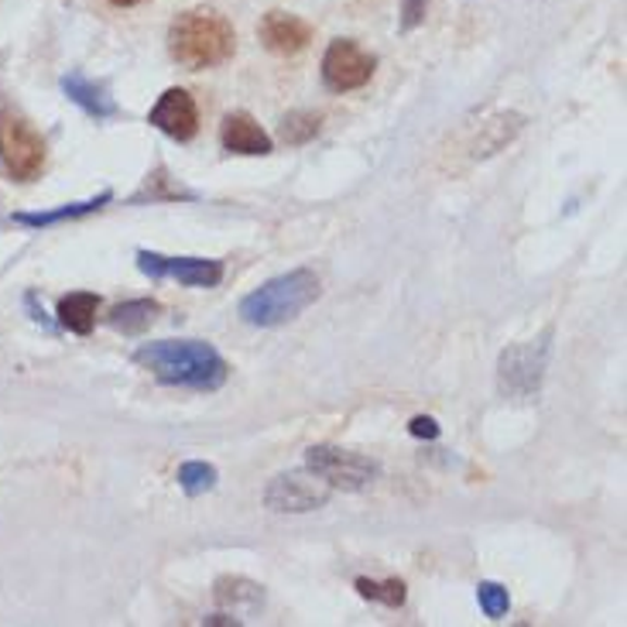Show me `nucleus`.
Segmentation results:
<instances>
[{"label":"nucleus","instance_id":"19","mask_svg":"<svg viewBox=\"0 0 627 627\" xmlns=\"http://www.w3.org/2000/svg\"><path fill=\"white\" fill-rule=\"evenodd\" d=\"M354 587L363 600H374V603H384V607H405V600H408V587L401 579H367V576H357L354 579Z\"/></svg>","mask_w":627,"mask_h":627},{"label":"nucleus","instance_id":"25","mask_svg":"<svg viewBox=\"0 0 627 627\" xmlns=\"http://www.w3.org/2000/svg\"><path fill=\"white\" fill-rule=\"evenodd\" d=\"M408 432H412L415 439H439V422L432 415H415L412 422H408Z\"/></svg>","mask_w":627,"mask_h":627},{"label":"nucleus","instance_id":"11","mask_svg":"<svg viewBox=\"0 0 627 627\" xmlns=\"http://www.w3.org/2000/svg\"><path fill=\"white\" fill-rule=\"evenodd\" d=\"M257 38H261V46L274 55H298L302 49H309L312 25L289 11H268L261 17V25H257Z\"/></svg>","mask_w":627,"mask_h":627},{"label":"nucleus","instance_id":"23","mask_svg":"<svg viewBox=\"0 0 627 627\" xmlns=\"http://www.w3.org/2000/svg\"><path fill=\"white\" fill-rule=\"evenodd\" d=\"M141 200H196L192 192H185V189H179V185H171V179H168V171L165 168H158L155 176H148V182H144V189L135 196V203H141Z\"/></svg>","mask_w":627,"mask_h":627},{"label":"nucleus","instance_id":"18","mask_svg":"<svg viewBox=\"0 0 627 627\" xmlns=\"http://www.w3.org/2000/svg\"><path fill=\"white\" fill-rule=\"evenodd\" d=\"M213 597L216 603H223V607H257V603L265 600V587H257V583L244 576H223L216 579Z\"/></svg>","mask_w":627,"mask_h":627},{"label":"nucleus","instance_id":"8","mask_svg":"<svg viewBox=\"0 0 627 627\" xmlns=\"http://www.w3.org/2000/svg\"><path fill=\"white\" fill-rule=\"evenodd\" d=\"M378 69V59L360 49L354 38H336L330 41L327 55H322V82H327V90L333 93H350V90H360V86L371 82Z\"/></svg>","mask_w":627,"mask_h":627},{"label":"nucleus","instance_id":"22","mask_svg":"<svg viewBox=\"0 0 627 627\" xmlns=\"http://www.w3.org/2000/svg\"><path fill=\"white\" fill-rule=\"evenodd\" d=\"M477 603H481V611H484L490 620H504L508 611H511L508 590L501 587V583H494V579H484L481 587H477Z\"/></svg>","mask_w":627,"mask_h":627},{"label":"nucleus","instance_id":"9","mask_svg":"<svg viewBox=\"0 0 627 627\" xmlns=\"http://www.w3.org/2000/svg\"><path fill=\"white\" fill-rule=\"evenodd\" d=\"M138 268L148 278H176L179 285L216 289L223 281V261L213 257H165L155 251H138Z\"/></svg>","mask_w":627,"mask_h":627},{"label":"nucleus","instance_id":"15","mask_svg":"<svg viewBox=\"0 0 627 627\" xmlns=\"http://www.w3.org/2000/svg\"><path fill=\"white\" fill-rule=\"evenodd\" d=\"M97 309H100V298L93 292H73L59 302V322L76 336L93 333L97 327Z\"/></svg>","mask_w":627,"mask_h":627},{"label":"nucleus","instance_id":"21","mask_svg":"<svg viewBox=\"0 0 627 627\" xmlns=\"http://www.w3.org/2000/svg\"><path fill=\"white\" fill-rule=\"evenodd\" d=\"M216 481H220V473H216V466L206 463V460H189V463L179 466V487L189 497H200V494L213 490Z\"/></svg>","mask_w":627,"mask_h":627},{"label":"nucleus","instance_id":"7","mask_svg":"<svg viewBox=\"0 0 627 627\" xmlns=\"http://www.w3.org/2000/svg\"><path fill=\"white\" fill-rule=\"evenodd\" d=\"M306 466L319 473L333 490H367L378 481V463L360 457V452L340 449V446H309L306 449Z\"/></svg>","mask_w":627,"mask_h":627},{"label":"nucleus","instance_id":"24","mask_svg":"<svg viewBox=\"0 0 627 627\" xmlns=\"http://www.w3.org/2000/svg\"><path fill=\"white\" fill-rule=\"evenodd\" d=\"M425 21V0H401V31H415Z\"/></svg>","mask_w":627,"mask_h":627},{"label":"nucleus","instance_id":"14","mask_svg":"<svg viewBox=\"0 0 627 627\" xmlns=\"http://www.w3.org/2000/svg\"><path fill=\"white\" fill-rule=\"evenodd\" d=\"M62 93H66L79 111H86L90 117H97V120H111V117H117L120 114V106H117V100L103 90V86H97V82H90L86 76H79V73H73V76H66L62 79Z\"/></svg>","mask_w":627,"mask_h":627},{"label":"nucleus","instance_id":"2","mask_svg":"<svg viewBox=\"0 0 627 627\" xmlns=\"http://www.w3.org/2000/svg\"><path fill=\"white\" fill-rule=\"evenodd\" d=\"M168 52L179 66L203 73L216 69L233 59L236 52V31L227 14L213 8H189L182 11L168 28Z\"/></svg>","mask_w":627,"mask_h":627},{"label":"nucleus","instance_id":"16","mask_svg":"<svg viewBox=\"0 0 627 627\" xmlns=\"http://www.w3.org/2000/svg\"><path fill=\"white\" fill-rule=\"evenodd\" d=\"M114 200L111 189H103L97 200H86V203H69V206H59V209H46V213H14L11 220L21 223V227H52V223H62V220H76V216H86V213H97L103 209L106 203Z\"/></svg>","mask_w":627,"mask_h":627},{"label":"nucleus","instance_id":"26","mask_svg":"<svg viewBox=\"0 0 627 627\" xmlns=\"http://www.w3.org/2000/svg\"><path fill=\"white\" fill-rule=\"evenodd\" d=\"M206 624H227V627H233V624H241L236 617H227V614H213V617H206Z\"/></svg>","mask_w":627,"mask_h":627},{"label":"nucleus","instance_id":"6","mask_svg":"<svg viewBox=\"0 0 627 627\" xmlns=\"http://www.w3.org/2000/svg\"><path fill=\"white\" fill-rule=\"evenodd\" d=\"M333 497V487L312 470H292L278 473L265 487V508L274 514H309L327 508Z\"/></svg>","mask_w":627,"mask_h":627},{"label":"nucleus","instance_id":"13","mask_svg":"<svg viewBox=\"0 0 627 627\" xmlns=\"http://www.w3.org/2000/svg\"><path fill=\"white\" fill-rule=\"evenodd\" d=\"M522 127H525V117H522V114H514V111L497 114V117L484 120V124H481V131H477V138L470 141V158L484 162V158L497 155V151H504L517 135H522Z\"/></svg>","mask_w":627,"mask_h":627},{"label":"nucleus","instance_id":"1","mask_svg":"<svg viewBox=\"0 0 627 627\" xmlns=\"http://www.w3.org/2000/svg\"><path fill=\"white\" fill-rule=\"evenodd\" d=\"M135 363L168 387L216 392L230 378V363L206 340H155L135 350Z\"/></svg>","mask_w":627,"mask_h":627},{"label":"nucleus","instance_id":"27","mask_svg":"<svg viewBox=\"0 0 627 627\" xmlns=\"http://www.w3.org/2000/svg\"><path fill=\"white\" fill-rule=\"evenodd\" d=\"M106 4H114V8H135V4H144V0H106Z\"/></svg>","mask_w":627,"mask_h":627},{"label":"nucleus","instance_id":"20","mask_svg":"<svg viewBox=\"0 0 627 627\" xmlns=\"http://www.w3.org/2000/svg\"><path fill=\"white\" fill-rule=\"evenodd\" d=\"M322 131V117L319 114H309V111H295L281 120L278 127V138L285 144H309L316 135Z\"/></svg>","mask_w":627,"mask_h":627},{"label":"nucleus","instance_id":"4","mask_svg":"<svg viewBox=\"0 0 627 627\" xmlns=\"http://www.w3.org/2000/svg\"><path fill=\"white\" fill-rule=\"evenodd\" d=\"M552 330H546L538 340H525L514 343L497 360V384L501 392L511 398H532L542 392L546 381V367H549V354H552Z\"/></svg>","mask_w":627,"mask_h":627},{"label":"nucleus","instance_id":"10","mask_svg":"<svg viewBox=\"0 0 627 627\" xmlns=\"http://www.w3.org/2000/svg\"><path fill=\"white\" fill-rule=\"evenodd\" d=\"M148 124L158 127V131L171 141H192L200 135V106L189 90L171 86V90H165L158 97V103L148 111Z\"/></svg>","mask_w":627,"mask_h":627},{"label":"nucleus","instance_id":"17","mask_svg":"<svg viewBox=\"0 0 627 627\" xmlns=\"http://www.w3.org/2000/svg\"><path fill=\"white\" fill-rule=\"evenodd\" d=\"M158 312H162V306L155 298H135V302H124V306H114L106 322H111L117 333L135 336V333H144L151 322L158 319Z\"/></svg>","mask_w":627,"mask_h":627},{"label":"nucleus","instance_id":"5","mask_svg":"<svg viewBox=\"0 0 627 627\" xmlns=\"http://www.w3.org/2000/svg\"><path fill=\"white\" fill-rule=\"evenodd\" d=\"M0 158H4L14 182H35L46 171L49 148L25 117L4 111L0 114Z\"/></svg>","mask_w":627,"mask_h":627},{"label":"nucleus","instance_id":"3","mask_svg":"<svg viewBox=\"0 0 627 627\" xmlns=\"http://www.w3.org/2000/svg\"><path fill=\"white\" fill-rule=\"evenodd\" d=\"M319 292H322L319 274L309 268H295L289 274H278V278L265 281V285L254 289L251 295H244L236 312H241L247 327H257V330L285 327V322L298 319L312 306Z\"/></svg>","mask_w":627,"mask_h":627},{"label":"nucleus","instance_id":"12","mask_svg":"<svg viewBox=\"0 0 627 627\" xmlns=\"http://www.w3.org/2000/svg\"><path fill=\"white\" fill-rule=\"evenodd\" d=\"M220 141H223L227 151H233V155H271V148H274L271 135L244 111L223 117Z\"/></svg>","mask_w":627,"mask_h":627}]
</instances>
